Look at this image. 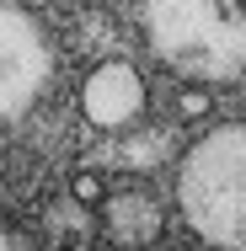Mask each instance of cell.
Segmentation results:
<instances>
[{
	"label": "cell",
	"mask_w": 246,
	"mask_h": 251,
	"mask_svg": "<svg viewBox=\"0 0 246 251\" xmlns=\"http://www.w3.org/2000/svg\"><path fill=\"white\" fill-rule=\"evenodd\" d=\"M139 32L188 86L246 80V0H139Z\"/></svg>",
	"instance_id": "obj_1"
},
{
	"label": "cell",
	"mask_w": 246,
	"mask_h": 251,
	"mask_svg": "<svg viewBox=\"0 0 246 251\" xmlns=\"http://www.w3.org/2000/svg\"><path fill=\"white\" fill-rule=\"evenodd\" d=\"M171 193L198 246L246 251V112L203 128L182 150Z\"/></svg>",
	"instance_id": "obj_2"
},
{
	"label": "cell",
	"mask_w": 246,
	"mask_h": 251,
	"mask_svg": "<svg viewBox=\"0 0 246 251\" xmlns=\"http://www.w3.org/2000/svg\"><path fill=\"white\" fill-rule=\"evenodd\" d=\"M54 75V49L43 38V27L22 11L0 0V123L22 118L32 101L49 91Z\"/></svg>",
	"instance_id": "obj_3"
},
{
	"label": "cell",
	"mask_w": 246,
	"mask_h": 251,
	"mask_svg": "<svg viewBox=\"0 0 246 251\" xmlns=\"http://www.w3.org/2000/svg\"><path fill=\"white\" fill-rule=\"evenodd\" d=\"M145 101H150L145 75H139L129 59H102L97 70L81 80V112H86L91 128H107V134L139 123Z\"/></svg>",
	"instance_id": "obj_4"
},
{
	"label": "cell",
	"mask_w": 246,
	"mask_h": 251,
	"mask_svg": "<svg viewBox=\"0 0 246 251\" xmlns=\"http://www.w3.org/2000/svg\"><path fill=\"white\" fill-rule=\"evenodd\" d=\"M102 214V235L112 241V246L123 251H145L161 241V230H166V208L155 193L145 187H123V193H107V203L97 208Z\"/></svg>",
	"instance_id": "obj_5"
},
{
	"label": "cell",
	"mask_w": 246,
	"mask_h": 251,
	"mask_svg": "<svg viewBox=\"0 0 246 251\" xmlns=\"http://www.w3.org/2000/svg\"><path fill=\"white\" fill-rule=\"evenodd\" d=\"M107 193H112V187L102 182V171H75V176H70V198L81 203V208H102Z\"/></svg>",
	"instance_id": "obj_6"
},
{
	"label": "cell",
	"mask_w": 246,
	"mask_h": 251,
	"mask_svg": "<svg viewBox=\"0 0 246 251\" xmlns=\"http://www.w3.org/2000/svg\"><path fill=\"white\" fill-rule=\"evenodd\" d=\"M209 107H214V97H209L203 86H188V91L177 97V118H188V123H193V118H203Z\"/></svg>",
	"instance_id": "obj_7"
},
{
	"label": "cell",
	"mask_w": 246,
	"mask_h": 251,
	"mask_svg": "<svg viewBox=\"0 0 246 251\" xmlns=\"http://www.w3.org/2000/svg\"><path fill=\"white\" fill-rule=\"evenodd\" d=\"M0 251H38V235L27 225H0Z\"/></svg>",
	"instance_id": "obj_8"
},
{
	"label": "cell",
	"mask_w": 246,
	"mask_h": 251,
	"mask_svg": "<svg viewBox=\"0 0 246 251\" xmlns=\"http://www.w3.org/2000/svg\"><path fill=\"white\" fill-rule=\"evenodd\" d=\"M241 112H246V80H241Z\"/></svg>",
	"instance_id": "obj_9"
},
{
	"label": "cell",
	"mask_w": 246,
	"mask_h": 251,
	"mask_svg": "<svg viewBox=\"0 0 246 251\" xmlns=\"http://www.w3.org/2000/svg\"><path fill=\"white\" fill-rule=\"evenodd\" d=\"M203 251H214V246H203Z\"/></svg>",
	"instance_id": "obj_10"
}]
</instances>
